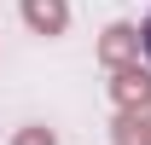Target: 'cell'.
I'll list each match as a JSON object with an SVG mask.
<instances>
[{"label":"cell","instance_id":"1","mask_svg":"<svg viewBox=\"0 0 151 145\" xmlns=\"http://www.w3.org/2000/svg\"><path fill=\"white\" fill-rule=\"evenodd\" d=\"M111 99H116L122 110H145V105H151V70L116 64V70H111Z\"/></svg>","mask_w":151,"mask_h":145},{"label":"cell","instance_id":"2","mask_svg":"<svg viewBox=\"0 0 151 145\" xmlns=\"http://www.w3.org/2000/svg\"><path fill=\"white\" fill-rule=\"evenodd\" d=\"M23 23H29L35 35H64L70 6H64V0H23Z\"/></svg>","mask_w":151,"mask_h":145},{"label":"cell","instance_id":"3","mask_svg":"<svg viewBox=\"0 0 151 145\" xmlns=\"http://www.w3.org/2000/svg\"><path fill=\"white\" fill-rule=\"evenodd\" d=\"M134 52H139V29H134V23H111L105 41H99V58L116 70V64H134Z\"/></svg>","mask_w":151,"mask_h":145},{"label":"cell","instance_id":"4","mask_svg":"<svg viewBox=\"0 0 151 145\" xmlns=\"http://www.w3.org/2000/svg\"><path fill=\"white\" fill-rule=\"evenodd\" d=\"M116 145H151V105L116 116Z\"/></svg>","mask_w":151,"mask_h":145},{"label":"cell","instance_id":"5","mask_svg":"<svg viewBox=\"0 0 151 145\" xmlns=\"http://www.w3.org/2000/svg\"><path fill=\"white\" fill-rule=\"evenodd\" d=\"M12 145H58V134H52V128H18Z\"/></svg>","mask_w":151,"mask_h":145},{"label":"cell","instance_id":"6","mask_svg":"<svg viewBox=\"0 0 151 145\" xmlns=\"http://www.w3.org/2000/svg\"><path fill=\"white\" fill-rule=\"evenodd\" d=\"M139 47H145V58H151V18H145V29H139Z\"/></svg>","mask_w":151,"mask_h":145}]
</instances>
